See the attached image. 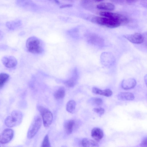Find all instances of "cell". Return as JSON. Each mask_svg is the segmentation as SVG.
<instances>
[{
	"instance_id": "1",
	"label": "cell",
	"mask_w": 147,
	"mask_h": 147,
	"mask_svg": "<svg viewBox=\"0 0 147 147\" xmlns=\"http://www.w3.org/2000/svg\"><path fill=\"white\" fill-rule=\"evenodd\" d=\"M26 45L28 51L33 54H41L44 50V42L36 36H33L28 38L26 41Z\"/></svg>"
},
{
	"instance_id": "2",
	"label": "cell",
	"mask_w": 147,
	"mask_h": 147,
	"mask_svg": "<svg viewBox=\"0 0 147 147\" xmlns=\"http://www.w3.org/2000/svg\"><path fill=\"white\" fill-rule=\"evenodd\" d=\"M22 113L18 110H14L10 115L6 118L5 123L8 127H13L19 125L22 122Z\"/></svg>"
},
{
	"instance_id": "3",
	"label": "cell",
	"mask_w": 147,
	"mask_h": 147,
	"mask_svg": "<svg viewBox=\"0 0 147 147\" xmlns=\"http://www.w3.org/2000/svg\"><path fill=\"white\" fill-rule=\"evenodd\" d=\"M94 21L98 24L109 28L117 27L121 24L117 20L104 17H96Z\"/></svg>"
},
{
	"instance_id": "4",
	"label": "cell",
	"mask_w": 147,
	"mask_h": 147,
	"mask_svg": "<svg viewBox=\"0 0 147 147\" xmlns=\"http://www.w3.org/2000/svg\"><path fill=\"white\" fill-rule=\"evenodd\" d=\"M38 109L42 115L44 126L49 127L53 119L52 113L49 110L41 106H39Z\"/></svg>"
},
{
	"instance_id": "5",
	"label": "cell",
	"mask_w": 147,
	"mask_h": 147,
	"mask_svg": "<svg viewBox=\"0 0 147 147\" xmlns=\"http://www.w3.org/2000/svg\"><path fill=\"white\" fill-rule=\"evenodd\" d=\"M42 121L39 117L36 118L32 123L28 131L27 137L29 139L32 138L36 134L40 128Z\"/></svg>"
},
{
	"instance_id": "6",
	"label": "cell",
	"mask_w": 147,
	"mask_h": 147,
	"mask_svg": "<svg viewBox=\"0 0 147 147\" xmlns=\"http://www.w3.org/2000/svg\"><path fill=\"white\" fill-rule=\"evenodd\" d=\"M99 14L103 17L111 18L120 22L121 23H126L128 19L125 16L118 13L107 11L101 12Z\"/></svg>"
},
{
	"instance_id": "7",
	"label": "cell",
	"mask_w": 147,
	"mask_h": 147,
	"mask_svg": "<svg viewBox=\"0 0 147 147\" xmlns=\"http://www.w3.org/2000/svg\"><path fill=\"white\" fill-rule=\"evenodd\" d=\"M14 135L13 130L10 128L4 129L0 135V143L5 144L10 141Z\"/></svg>"
},
{
	"instance_id": "8",
	"label": "cell",
	"mask_w": 147,
	"mask_h": 147,
	"mask_svg": "<svg viewBox=\"0 0 147 147\" xmlns=\"http://www.w3.org/2000/svg\"><path fill=\"white\" fill-rule=\"evenodd\" d=\"M1 60L3 64L8 68L15 67L18 64L17 60L12 56H5L2 57Z\"/></svg>"
},
{
	"instance_id": "9",
	"label": "cell",
	"mask_w": 147,
	"mask_h": 147,
	"mask_svg": "<svg viewBox=\"0 0 147 147\" xmlns=\"http://www.w3.org/2000/svg\"><path fill=\"white\" fill-rule=\"evenodd\" d=\"M123 36L130 42L134 44H141L144 41V37L143 35L138 33L131 34L125 35Z\"/></svg>"
},
{
	"instance_id": "10",
	"label": "cell",
	"mask_w": 147,
	"mask_h": 147,
	"mask_svg": "<svg viewBox=\"0 0 147 147\" xmlns=\"http://www.w3.org/2000/svg\"><path fill=\"white\" fill-rule=\"evenodd\" d=\"M78 76L77 70L76 69H75L71 77L65 82L64 84L65 85L69 87H74L76 83Z\"/></svg>"
},
{
	"instance_id": "11",
	"label": "cell",
	"mask_w": 147,
	"mask_h": 147,
	"mask_svg": "<svg viewBox=\"0 0 147 147\" xmlns=\"http://www.w3.org/2000/svg\"><path fill=\"white\" fill-rule=\"evenodd\" d=\"M136 80L133 78L123 80L121 83L122 87L125 90H129L133 88L136 85Z\"/></svg>"
},
{
	"instance_id": "12",
	"label": "cell",
	"mask_w": 147,
	"mask_h": 147,
	"mask_svg": "<svg viewBox=\"0 0 147 147\" xmlns=\"http://www.w3.org/2000/svg\"><path fill=\"white\" fill-rule=\"evenodd\" d=\"M91 134L93 138L97 141L100 140L104 136L102 131L98 127L93 128L91 131Z\"/></svg>"
},
{
	"instance_id": "13",
	"label": "cell",
	"mask_w": 147,
	"mask_h": 147,
	"mask_svg": "<svg viewBox=\"0 0 147 147\" xmlns=\"http://www.w3.org/2000/svg\"><path fill=\"white\" fill-rule=\"evenodd\" d=\"M16 3L19 7L26 9H30L34 5L31 0H17Z\"/></svg>"
},
{
	"instance_id": "14",
	"label": "cell",
	"mask_w": 147,
	"mask_h": 147,
	"mask_svg": "<svg viewBox=\"0 0 147 147\" xmlns=\"http://www.w3.org/2000/svg\"><path fill=\"white\" fill-rule=\"evenodd\" d=\"M118 99L121 100H131L135 98L134 94L129 92H122L119 93L117 95Z\"/></svg>"
},
{
	"instance_id": "15",
	"label": "cell",
	"mask_w": 147,
	"mask_h": 147,
	"mask_svg": "<svg viewBox=\"0 0 147 147\" xmlns=\"http://www.w3.org/2000/svg\"><path fill=\"white\" fill-rule=\"evenodd\" d=\"M22 24V21L20 20L8 21L6 23V27L11 30H14L20 26Z\"/></svg>"
},
{
	"instance_id": "16",
	"label": "cell",
	"mask_w": 147,
	"mask_h": 147,
	"mask_svg": "<svg viewBox=\"0 0 147 147\" xmlns=\"http://www.w3.org/2000/svg\"><path fill=\"white\" fill-rule=\"evenodd\" d=\"M92 92L96 94H99L107 97L111 96L113 94L112 91L109 89L102 90L97 87H94L92 88Z\"/></svg>"
},
{
	"instance_id": "17",
	"label": "cell",
	"mask_w": 147,
	"mask_h": 147,
	"mask_svg": "<svg viewBox=\"0 0 147 147\" xmlns=\"http://www.w3.org/2000/svg\"><path fill=\"white\" fill-rule=\"evenodd\" d=\"M97 8L99 9L111 11L114 9L115 6L111 3L105 2L98 4L97 5Z\"/></svg>"
},
{
	"instance_id": "18",
	"label": "cell",
	"mask_w": 147,
	"mask_h": 147,
	"mask_svg": "<svg viewBox=\"0 0 147 147\" xmlns=\"http://www.w3.org/2000/svg\"><path fill=\"white\" fill-rule=\"evenodd\" d=\"M75 124L74 121L70 120L66 122L64 124V128L66 133L70 134L72 132Z\"/></svg>"
},
{
	"instance_id": "19",
	"label": "cell",
	"mask_w": 147,
	"mask_h": 147,
	"mask_svg": "<svg viewBox=\"0 0 147 147\" xmlns=\"http://www.w3.org/2000/svg\"><path fill=\"white\" fill-rule=\"evenodd\" d=\"M82 146L84 147H98V144L93 140L87 138L83 139L81 142Z\"/></svg>"
},
{
	"instance_id": "20",
	"label": "cell",
	"mask_w": 147,
	"mask_h": 147,
	"mask_svg": "<svg viewBox=\"0 0 147 147\" xmlns=\"http://www.w3.org/2000/svg\"><path fill=\"white\" fill-rule=\"evenodd\" d=\"M65 90L63 87H61L57 90L54 94V96L57 99L63 98L65 96Z\"/></svg>"
},
{
	"instance_id": "21",
	"label": "cell",
	"mask_w": 147,
	"mask_h": 147,
	"mask_svg": "<svg viewBox=\"0 0 147 147\" xmlns=\"http://www.w3.org/2000/svg\"><path fill=\"white\" fill-rule=\"evenodd\" d=\"M76 105V102L74 100L69 101L66 105L67 111L70 113H73L75 111Z\"/></svg>"
},
{
	"instance_id": "22",
	"label": "cell",
	"mask_w": 147,
	"mask_h": 147,
	"mask_svg": "<svg viewBox=\"0 0 147 147\" xmlns=\"http://www.w3.org/2000/svg\"><path fill=\"white\" fill-rule=\"evenodd\" d=\"M9 75L7 74L2 73L0 74V88L2 87L8 80Z\"/></svg>"
},
{
	"instance_id": "23",
	"label": "cell",
	"mask_w": 147,
	"mask_h": 147,
	"mask_svg": "<svg viewBox=\"0 0 147 147\" xmlns=\"http://www.w3.org/2000/svg\"><path fill=\"white\" fill-rule=\"evenodd\" d=\"M81 3L83 7L86 9H89L92 4L93 0H81Z\"/></svg>"
},
{
	"instance_id": "24",
	"label": "cell",
	"mask_w": 147,
	"mask_h": 147,
	"mask_svg": "<svg viewBox=\"0 0 147 147\" xmlns=\"http://www.w3.org/2000/svg\"><path fill=\"white\" fill-rule=\"evenodd\" d=\"M50 144L49 140L48 135V134H47L43 139L42 145V146L47 147H50Z\"/></svg>"
},
{
	"instance_id": "25",
	"label": "cell",
	"mask_w": 147,
	"mask_h": 147,
	"mask_svg": "<svg viewBox=\"0 0 147 147\" xmlns=\"http://www.w3.org/2000/svg\"><path fill=\"white\" fill-rule=\"evenodd\" d=\"M93 111L96 113H98L100 116H101L105 112L104 109L101 107L95 108L93 109Z\"/></svg>"
},
{
	"instance_id": "26",
	"label": "cell",
	"mask_w": 147,
	"mask_h": 147,
	"mask_svg": "<svg viewBox=\"0 0 147 147\" xmlns=\"http://www.w3.org/2000/svg\"><path fill=\"white\" fill-rule=\"evenodd\" d=\"M94 102L95 104L98 106L100 105L103 103L102 100L101 98H95Z\"/></svg>"
},
{
	"instance_id": "27",
	"label": "cell",
	"mask_w": 147,
	"mask_h": 147,
	"mask_svg": "<svg viewBox=\"0 0 147 147\" xmlns=\"http://www.w3.org/2000/svg\"><path fill=\"white\" fill-rule=\"evenodd\" d=\"M140 146L143 147H147V137L144 138L141 143L140 144Z\"/></svg>"
},
{
	"instance_id": "28",
	"label": "cell",
	"mask_w": 147,
	"mask_h": 147,
	"mask_svg": "<svg viewBox=\"0 0 147 147\" xmlns=\"http://www.w3.org/2000/svg\"><path fill=\"white\" fill-rule=\"evenodd\" d=\"M72 6V5L71 4H66L61 5L60 7V8H64L66 7H69Z\"/></svg>"
},
{
	"instance_id": "29",
	"label": "cell",
	"mask_w": 147,
	"mask_h": 147,
	"mask_svg": "<svg viewBox=\"0 0 147 147\" xmlns=\"http://www.w3.org/2000/svg\"><path fill=\"white\" fill-rule=\"evenodd\" d=\"M4 36V33L1 31L0 30V40H1Z\"/></svg>"
},
{
	"instance_id": "30",
	"label": "cell",
	"mask_w": 147,
	"mask_h": 147,
	"mask_svg": "<svg viewBox=\"0 0 147 147\" xmlns=\"http://www.w3.org/2000/svg\"><path fill=\"white\" fill-rule=\"evenodd\" d=\"M52 1L57 4L59 5L60 4V2L59 0H52Z\"/></svg>"
},
{
	"instance_id": "31",
	"label": "cell",
	"mask_w": 147,
	"mask_h": 147,
	"mask_svg": "<svg viewBox=\"0 0 147 147\" xmlns=\"http://www.w3.org/2000/svg\"><path fill=\"white\" fill-rule=\"evenodd\" d=\"M113 1L117 3H120L122 2L123 0H112Z\"/></svg>"
},
{
	"instance_id": "32",
	"label": "cell",
	"mask_w": 147,
	"mask_h": 147,
	"mask_svg": "<svg viewBox=\"0 0 147 147\" xmlns=\"http://www.w3.org/2000/svg\"><path fill=\"white\" fill-rule=\"evenodd\" d=\"M128 2H132L134 1L135 0H126Z\"/></svg>"
},
{
	"instance_id": "33",
	"label": "cell",
	"mask_w": 147,
	"mask_h": 147,
	"mask_svg": "<svg viewBox=\"0 0 147 147\" xmlns=\"http://www.w3.org/2000/svg\"><path fill=\"white\" fill-rule=\"evenodd\" d=\"M104 0H94V1H97V2H100Z\"/></svg>"
}]
</instances>
